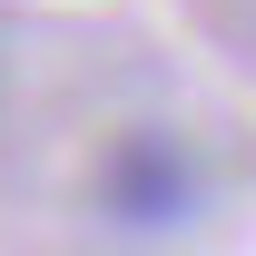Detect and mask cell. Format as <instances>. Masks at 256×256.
I'll use <instances>...</instances> for the list:
<instances>
[{
  "mask_svg": "<svg viewBox=\"0 0 256 256\" xmlns=\"http://www.w3.org/2000/svg\"><path fill=\"white\" fill-rule=\"evenodd\" d=\"M118 197H128L118 217H178V197H188V168L168 158L158 138H128V148H118Z\"/></svg>",
  "mask_w": 256,
  "mask_h": 256,
  "instance_id": "cell-1",
  "label": "cell"
}]
</instances>
